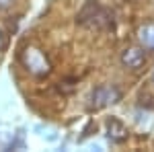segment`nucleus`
Instances as JSON below:
<instances>
[{
	"label": "nucleus",
	"mask_w": 154,
	"mask_h": 152,
	"mask_svg": "<svg viewBox=\"0 0 154 152\" xmlns=\"http://www.w3.org/2000/svg\"><path fill=\"white\" fill-rule=\"evenodd\" d=\"M119 99H121V91H119L117 86H113V84H103V86H99V88L93 91L88 109H91V111H93V109H103V107H107V105L117 103Z\"/></svg>",
	"instance_id": "obj_2"
},
{
	"label": "nucleus",
	"mask_w": 154,
	"mask_h": 152,
	"mask_svg": "<svg viewBox=\"0 0 154 152\" xmlns=\"http://www.w3.org/2000/svg\"><path fill=\"white\" fill-rule=\"evenodd\" d=\"M76 23L82 25V27L97 29V31H113L115 29L113 12L105 6H101L99 0H86L84 2V6L78 11Z\"/></svg>",
	"instance_id": "obj_1"
},
{
	"label": "nucleus",
	"mask_w": 154,
	"mask_h": 152,
	"mask_svg": "<svg viewBox=\"0 0 154 152\" xmlns=\"http://www.w3.org/2000/svg\"><path fill=\"white\" fill-rule=\"evenodd\" d=\"M107 138L115 144H121V142L128 140V128L119 119L111 117V119H107Z\"/></svg>",
	"instance_id": "obj_3"
},
{
	"label": "nucleus",
	"mask_w": 154,
	"mask_h": 152,
	"mask_svg": "<svg viewBox=\"0 0 154 152\" xmlns=\"http://www.w3.org/2000/svg\"><path fill=\"white\" fill-rule=\"evenodd\" d=\"M12 0H0V8H6V6H11Z\"/></svg>",
	"instance_id": "obj_6"
},
{
	"label": "nucleus",
	"mask_w": 154,
	"mask_h": 152,
	"mask_svg": "<svg viewBox=\"0 0 154 152\" xmlns=\"http://www.w3.org/2000/svg\"><path fill=\"white\" fill-rule=\"evenodd\" d=\"M144 60H146V54H144V49H140V47H130V49H125L123 56H121L123 66H125V68H131V70H138L144 64Z\"/></svg>",
	"instance_id": "obj_4"
},
{
	"label": "nucleus",
	"mask_w": 154,
	"mask_h": 152,
	"mask_svg": "<svg viewBox=\"0 0 154 152\" xmlns=\"http://www.w3.org/2000/svg\"><path fill=\"white\" fill-rule=\"evenodd\" d=\"M140 37H142L144 45L146 47H154V25H148L140 31Z\"/></svg>",
	"instance_id": "obj_5"
}]
</instances>
